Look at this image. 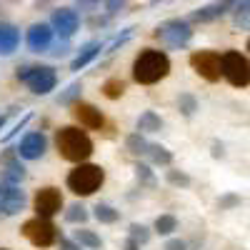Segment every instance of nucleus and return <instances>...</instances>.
Here are the masks:
<instances>
[{"mask_svg":"<svg viewBox=\"0 0 250 250\" xmlns=\"http://www.w3.org/2000/svg\"><path fill=\"white\" fill-rule=\"evenodd\" d=\"M125 3H128V0H105V8H108V13H110V15H115L118 10H123V8H125Z\"/></svg>","mask_w":250,"mask_h":250,"instance_id":"35","label":"nucleus"},{"mask_svg":"<svg viewBox=\"0 0 250 250\" xmlns=\"http://www.w3.org/2000/svg\"><path fill=\"white\" fill-rule=\"evenodd\" d=\"M0 163H3V180L5 183L20 185L25 180V168H23V163H20L18 153H5Z\"/></svg>","mask_w":250,"mask_h":250,"instance_id":"16","label":"nucleus"},{"mask_svg":"<svg viewBox=\"0 0 250 250\" xmlns=\"http://www.w3.org/2000/svg\"><path fill=\"white\" fill-rule=\"evenodd\" d=\"M145 155H148L155 165H170L173 163V153L170 150H165L163 145H148V150H145Z\"/></svg>","mask_w":250,"mask_h":250,"instance_id":"20","label":"nucleus"},{"mask_svg":"<svg viewBox=\"0 0 250 250\" xmlns=\"http://www.w3.org/2000/svg\"><path fill=\"white\" fill-rule=\"evenodd\" d=\"M130 240H135L138 245H145V243L150 240L148 228H145V225H138V223H133V225H130Z\"/></svg>","mask_w":250,"mask_h":250,"instance_id":"30","label":"nucleus"},{"mask_svg":"<svg viewBox=\"0 0 250 250\" xmlns=\"http://www.w3.org/2000/svg\"><path fill=\"white\" fill-rule=\"evenodd\" d=\"M165 250H188L183 240H168L165 243Z\"/></svg>","mask_w":250,"mask_h":250,"instance_id":"38","label":"nucleus"},{"mask_svg":"<svg viewBox=\"0 0 250 250\" xmlns=\"http://www.w3.org/2000/svg\"><path fill=\"white\" fill-rule=\"evenodd\" d=\"M25 205V193L20 190L18 185H10V183H0V215H18L20 210H23Z\"/></svg>","mask_w":250,"mask_h":250,"instance_id":"10","label":"nucleus"},{"mask_svg":"<svg viewBox=\"0 0 250 250\" xmlns=\"http://www.w3.org/2000/svg\"><path fill=\"white\" fill-rule=\"evenodd\" d=\"M213 155L215 158H223V145L220 143H213Z\"/></svg>","mask_w":250,"mask_h":250,"instance_id":"40","label":"nucleus"},{"mask_svg":"<svg viewBox=\"0 0 250 250\" xmlns=\"http://www.w3.org/2000/svg\"><path fill=\"white\" fill-rule=\"evenodd\" d=\"M23 235L35 248H50V245L58 243V228L50 223V218L35 215V218L23 223Z\"/></svg>","mask_w":250,"mask_h":250,"instance_id":"6","label":"nucleus"},{"mask_svg":"<svg viewBox=\"0 0 250 250\" xmlns=\"http://www.w3.org/2000/svg\"><path fill=\"white\" fill-rule=\"evenodd\" d=\"M153 3H163V0H153Z\"/></svg>","mask_w":250,"mask_h":250,"instance_id":"43","label":"nucleus"},{"mask_svg":"<svg viewBox=\"0 0 250 250\" xmlns=\"http://www.w3.org/2000/svg\"><path fill=\"white\" fill-rule=\"evenodd\" d=\"M190 65L208 83H218L220 80V53H215V50H198V53H193L190 55Z\"/></svg>","mask_w":250,"mask_h":250,"instance_id":"8","label":"nucleus"},{"mask_svg":"<svg viewBox=\"0 0 250 250\" xmlns=\"http://www.w3.org/2000/svg\"><path fill=\"white\" fill-rule=\"evenodd\" d=\"M178 108H180V113H183L185 118H193L195 110H198V98L190 95V93H183V95L178 98Z\"/></svg>","mask_w":250,"mask_h":250,"instance_id":"26","label":"nucleus"},{"mask_svg":"<svg viewBox=\"0 0 250 250\" xmlns=\"http://www.w3.org/2000/svg\"><path fill=\"white\" fill-rule=\"evenodd\" d=\"M233 10H235V25L240 30H248V0H238Z\"/></svg>","mask_w":250,"mask_h":250,"instance_id":"28","label":"nucleus"},{"mask_svg":"<svg viewBox=\"0 0 250 250\" xmlns=\"http://www.w3.org/2000/svg\"><path fill=\"white\" fill-rule=\"evenodd\" d=\"M125 250H140V245H138L135 240H130V238H128V240H125Z\"/></svg>","mask_w":250,"mask_h":250,"instance_id":"41","label":"nucleus"},{"mask_svg":"<svg viewBox=\"0 0 250 250\" xmlns=\"http://www.w3.org/2000/svg\"><path fill=\"white\" fill-rule=\"evenodd\" d=\"M8 115H10V113H5V115H0V128H3V125H5V120H8Z\"/></svg>","mask_w":250,"mask_h":250,"instance_id":"42","label":"nucleus"},{"mask_svg":"<svg viewBox=\"0 0 250 250\" xmlns=\"http://www.w3.org/2000/svg\"><path fill=\"white\" fill-rule=\"evenodd\" d=\"M123 93H125V83L120 78H108L103 83V95L108 100H118V98H123Z\"/></svg>","mask_w":250,"mask_h":250,"instance_id":"22","label":"nucleus"},{"mask_svg":"<svg viewBox=\"0 0 250 250\" xmlns=\"http://www.w3.org/2000/svg\"><path fill=\"white\" fill-rule=\"evenodd\" d=\"M135 175H138V183L140 185H145V188H155V175H153V170L148 168V165H135Z\"/></svg>","mask_w":250,"mask_h":250,"instance_id":"27","label":"nucleus"},{"mask_svg":"<svg viewBox=\"0 0 250 250\" xmlns=\"http://www.w3.org/2000/svg\"><path fill=\"white\" fill-rule=\"evenodd\" d=\"M95 218H98V223H105V225H113V223H118V220H120V213L115 210L113 205H105V203H98V205H95Z\"/></svg>","mask_w":250,"mask_h":250,"instance_id":"21","label":"nucleus"},{"mask_svg":"<svg viewBox=\"0 0 250 250\" xmlns=\"http://www.w3.org/2000/svg\"><path fill=\"white\" fill-rule=\"evenodd\" d=\"M0 250H5V248H0Z\"/></svg>","mask_w":250,"mask_h":250,"instance_id":"44","label":"nucleus"},{"mask_svg":"<svg viewBox=\"0 0 250 250\" xmlns=\"http://www.w3.org/2000/svg\"><path fill=\"white\" fill-rule=\"evenodd\" d=\"M153 35L160 40V43L170 45V48H185L188 43H190V38H193V30H190V25H188L185 20L173 18V20H165V23H160Z\"/></svg>","mask_w":250,"mask_h":250,"instance_id":"7","label":"nucleus"},{"mask_svg":"<svg viewBox=\"0 0 250 250\" xmlns=\"http://www.w3.org/2000/svg\"><path fill=\"white\" fill-rule=\"evenodd\" d=\"M100 3V0H75V5L80 10H95V5Z\"/></svg>","mask_w":250,"mask_h":250,"instance_id":"36","label":"nucleus"},{"mask_svg":"<svg viewBox=\"0 0 250 250\" xmlns=\"http://www.w3.org/2000/svg\"><path fill=\"white\" fill-rule=\"evenodd\" d=\"M73 115L78 118V123L83 125V128H88V130H100L103 128V123H105V118H103V113L90 105V103H78Z\"/></svg>","mask_w":250,"mask_h":250,"instance_id":"14","label":"nucleus"},{"mask_svg":"<svg viewBox=\"0 0 250 250\" xmlns=\"http://www.w3.org/2000/svg\"><path fill=\"white\" fill-rule=\"evenodd\" d=\"M50 25H53V30H55L62 40H70V38L75 35V30L80 28V18H78V13L70 10V8H58V10H53Z\"/></svg>","mask_w":250,"mask_h":250,"instance_id":"11","label":"nucleus"},{"mask_svg":"<svg viewBox=\"0 0 250 250\" xmlns=\"http://www.w3.org/2000/svg\"><path fill=\"white\" fill-rule=\"evenodd\" d=\"M235 3H238V0H215V3L205 5V8H198V10L190 15V20H193V23H210V20L223 18L228 10H233Z\"/></svg>","mask_w":250,"mask_h":250,"instance_id":"13","label":"nucleus"},{"mask_svg":"<svg viewBox=\"0 0 250 250\" xmlns=\"http://www.w3.org/2000/svg\"><path fill=\"white\" fill-rule=\"evenodd\" d=\"M168 73H170V58L163 50L145 48L133 60V80L140 85H155L163 78H168Z\"/></svg>","mask_w":250,"mask_h":250,"instance_id":"1","label":"nucleus"},{"mask_svg":"<svg viewBox=\"0 0 250 250\" xmlns=\"http://www.w3.org/2000/svg\"><path fill=\"white\" fill-rule=\"evenodd\" d=\"M80 90H83V85H80V83H73V85H70L65 93H62V95H58V103H60V105H68V103H70L73 98H78V95H80Z\"/></svg>","mask_w":250,"mask_h":250,"instance_id":"32","label":"nucleus"},{"mask_svg":"<svg viewBox=\"0 0 250 250\" xmlns=\"http://www.w3.org/2000/svg\"><path fill=\"white\" fill-rule=\"evenodd\" d=\"M178 230V218L175 215H158L155 220V233L158 235H170Z\"/></svg>","mask_w":250,"mask_h":250,"instance_id":"24","label":"nucleus"},{"mask_svg":"<svg viewBox=\"0 0 250 250\" xmlns=\"http://www.w3.org/2000/svg\"><path fill=\"white\" fill-rule=\"evenodd\" d=\"M50 43H53V28H50V25H45V23L30 25V30H28V48H30L33 53L48 50Z\"/></svg>","mask_w":250,"mask_h":250,"instance_id":"15","label":"nucleus"},{"mask_svg":"<svg viewBox=\"0 0 250 250\" xmlns=\"http://www.w3.org/2000/svg\"><path fill=\"white\" fill-rule=\"evenodd\" d=\"M238 203H240V198H238V195H228V198L218 200V205H220V208H228V205H238Z\"/></svg>","mask_w":250,"mask_h":250,"instance_id":"37","label":"nucleus"},{"mask_svg":"<svg viewBox=\"0 0 250 250\" xmlns=\"http://www.w3.org/2000/svg\"><path fill=\"white\" fill-rule=\"evenodd\" d=\"M45 150H48V140L43 133H28L15 148L18 158H25V160H40L45 155Z\"/></svg>","mask_w":250,"mask_h":250,"instance_id":"12","label":"nucleus"},{"mask_svg":"<svg viewBox=\"0 0 250 250\" xmlns=\"http://www.w3.org/2000/svg\"><path fill=\"white\" fill-rule=\"evenodd\" d=\"M73 235H75V243H78V245H85V248H90V250H98V248L103 245V240H100L93 230H75Z\"/></svg>","mask_w":250,"mask_h":250,"instance_id":"25","label":"nucleus"},{"mask_svg":"<svg viewBox=\"0 0 250 250\" xmlns=\"http://www.w3.org/2000/svg\"><path fill=\"white\" fill-rule=\"evenodd\" d=\"M148 140H145L140 133H133V135H128L125 138V148H128L133 155H145V150H148Z\"/></svg>","mask_w":250,"mask_h":250,"instance_id":"23","label":"nucleus"},{"mask_svg":"<svg viewBox=\"0 0 250 250\" xmlns=\"http://www.w3.org/2000/svg\"><path fill=\"white\" fill-rule=\"evenodd\" d=\"M60 250H80L75 243H70V240H65V238H62L60 240Z\"/></svg>","mask_w":250,"mask_h":250,"instance_id":"39","label":"nucleus"},{"mask_svg":"<svg viewBox=\"0 0 250 250\" xmlns=\"http://www.w3.org/2000/svg\"><path fill=\"white\" fill-rule=\"evenodd\" d=\"M220 75L235 88H248V58L238 50H228L220 55Z\"/></svg>","mask_w":250,"mask_h":250,"instance_id":"5","label":"nucleus"},{"mask_svg":"<svg viewBox=\"0 0 250 250\" xmlns=\"http://www.w3.org/2000/svg\"><path fill=\"white\" fill-rule=\"evenodd\" d=\"M100 50H103V45H100V43H88L85 48H83V50L78 53V58H73L70 70H80V68H85L90 60H95V58L100 55Z\"/></svg>","mask_w":250,"mask_h":250,"instance_id":"18","label":"nucleus"},{"mask_svg":"<svg viewBox=\"0 0 250 250\" xmlns=\"http://www.w3.org/2000/svg\"><path fill=\"white\" fill-rule=\"evenodd\" d=\"M130 35H133V28H128V30H125L123 35H118V38L113 40V43L108 45V53H113V50H115L118 45H123V43H125V40H128V38H130Z\"/></svg>","mask_w":250,"mask_h":250,"instance_id":"34","label":"nucleus"},{"mask_svg":"<svg viewBox=\"0 0 250 250\" xmlns=\"http://www.w3.org/2000/svg\"><path fill=\"white\" fill-rule=\"evenodd\" d=\"M60 208H62V195H60L58 188H40V190L35 193V198H33V210L40 218L58 215Z\"/></svg>","mask_w":250,"mask_h":250,"instance_id":"9","label":"nucleus"},{"mask_svg":"<svg viewBox=\"0 0 250 250\" xmlns=\"http://www.w3.org/2000/svg\"><path fill=\"white\" fill-rule=\"evenodd\" d=\"M103 183H105V170H103L100 165H93V163H85V160L78 163L68 173V188L80 198L93 195L95 190H100Z\"/></svg>","mask_w":250,"mask_h":250,"instance_id":"3","label":"nucleus"},{"mask_svg":"<svg viewBox=\"0 0 250 250\" xmlns=\"http://www.w3.org/2000/svg\"><path fill=\"white\" fill-rule=\"evenodd\" d=\"M55 145H58V153L70 163H83L93 155V140L88 138L85 130L73 128V125L60 128L55 133Z\"/></svg>","mask_w":250,"mask_h":250,"instance_id":"2","label":"nucleus"},{"mask_svg":"<svg viewBox=\"0 0 250 250\" xmlns=\"http://www.w3.org/2000/svg\"><path fill=\"white\" fill-rule=\"evenodd\" d=\"M18 80H23L35 95H48L58 85V73L50 65H23L18 68Z\"/></svg>","mask_w":250,"mask_h":250,"instance_id":"4","label":"nucleus"},{"mask_svg":"<svg viewBox=\"0 0 250 250\" xmlns=\"http://www.w3.org/2000/svg\"><path fill=\"white\" fill-rule=\"evenodd\" d=\"M65 220H68V223H75V225H78V223H85V220H88V210H85V208H83L80 203H75V205L68 208Z\"/></svg>","mask_w":250,"mask_h":250,"instance_id":"29","label":"nucleus"},{"mask_svg":"<svg viewBox=\"0 0 250 250\" xmlns=\"http://www.w3.org/2000/svg\"><path fill=\"white\" fill-rule=\"evenodd\" d=\"M138 133H158L163 128V118L155 113V110H145L140 118H138Z\"/></svg>","mask_w":250,"mask_h":250,"instance_id":"19","label":"nucleus"},{"mask_svg":"<svg viewBox=\"0 0 250 250\" xmlns=\"http://www.w3.org/2000/svg\"><path fill=\"white\" fill-rule=\"evenodd\" d=\"M168 183L178 185V188H188V185H190V175H185L180 170H168Z\"/></svg>","mask_w":250,"mask_h":250,"instance_id":"31","label":"nucleus"},{"mask_svg":"<svg viewBox=\"0 0 250 250\" xmlns=\"http://www.w3.org/2000/svg\"><path fill=\"white\" fill-rule=\"evenodd\" d=\"M30 120H33V113H28V115H25L23 120H20L18 125H13V130H8V133L3 135V143H8V140H13V138H15V135H18L20 130H23V128H25V125L30 123Z\"/></svg>","mask_w":250,"mask_h":250,"instance_id":"33","label":"nucleus"},{"mask_svg":"<svg viewBox=\"0 0 250 250\" xmlns=\"http://www.w3.org/2000/svg\"><path fill=\"white\" fill-rule=\"evenodd\" d=\"M20 45V30L10 23H0V55H13Z\"/></svg>","mask_w":250,"mask_h":250,"instance_id":"17","label":"nucleus"}]
</instances>
